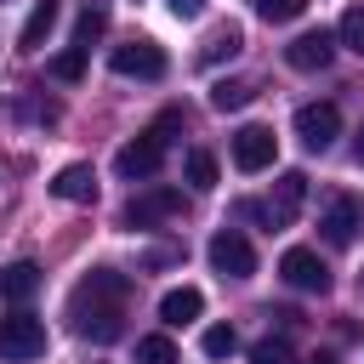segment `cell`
<instances>
[{"mask_svg": "<svg viewBox=\"0 0 364 364\" xmlns=\"http://www.w3.org/2000/svg\"><path fill=\"white\" fill-rule=\"evenodd\" d=\"M125 301H131V279L114 273V267H91V273L74 284V301H68L74 330H80L85 341H114V336L125 330Z\"/></svg>", "mask_w": 364, "mask_h": 364, "instance_id": "1", "label": "cell"}, {"mask_svg": "<svg viewBox=\"0 0 364 364\" xmlns=\"http://www.w3.org/2000/svg\"><path fill=\"white\" fill-rule=\"evenodd\" d=\"M46 353V324L34 318V313H6L0 318V358L6 364H28V358H40Z\"/></svg>", "mask_w": 364, "mask_h": 364, "instance_id": "2", "label": "cell"}, {"mask_svg": "<svg viewBox=\"0 0 364 364\" xmlns=\"http://www.w3.org/2000/svg\"><path fill=\"white\" fill-rule=\"evenodd\" d=\"M205 256H210V267H216L222 279H250V273H256V250H250V239H245L239 228H222V233H210Z\"/></svg>", "mask_w": 364, "mask_h": 364, "instance_id": "3", "label": "cell"}, {"mask_svg": "<svg viewBox=\"0 0 364 364\" xmlns=\"http://www.w3.org/2000/svg\"><path fill=\"white\" fill-rule=\"evenodd\" d=\"M301 199H307V176H301V171H284V176L273 182V199H267V205H245V210L262 216L267 228H290L296 210H301Z\"/></svg>", "mask_w": 364, "mask_h": 364, "instance_id": "4", "label": "cell"}, {"mask_svg": "<svg viewBox=\"0 0 364 364\" xmlns=\"http://www.w3.org/2000/svg\"><path fill=\"white\" fill-rule=\"evenodd\" d=\"M114 74H125V80H165V51L154 46V40H125V46H114Z\"/></svg>", "mask_w": 364, "mask_h": 364, "instance_id": "5", "label": "cell"}, {"mask_svg": "<svg viewBox=\"0 0 364 364\" xmlns=\"http://www.w3.org/2000/svg\"><path fill=\"white\" fill-rule=\"evenodd\" d=\"M296 136H301L313 154H324V148L341 136V108H336V102H301V108H296Z\"/></svg>", "mask_w": 364, "mask_h": 364, "instance_id": "6", "label": "cell"}, {"mask_svg": "<svg viewBox=\"0 0 364 364\" xmlns=\"http://www.w3.org/2000/svg\"><path fill=\"white\" fill-rule=\"evenodd\" d=\"M279 273H284V284L290 290H313V296H324L330 290V267L318 262V250H307V245H290L284 256H279Z\"/></svg>", "mask_w": 364, "mask_h": 364, "instance_id": "7", "label": "cell"}, {"mask_svg": "<svg viewBox=\"0 0 364 364\" xmlns=\"http://www.w3.org/2000/svg\"><path fill=\"white\" fill-rule=\"evenodd\" d=\"M159 165H165V142H159L154 131H142L136 142H125V148L114 154V171H119L125 182H148Z\"/></svg>", "mask_w": 364, "mask_h": 364, "instance_id": "8", "label": "cell"}, {"mask_svg": "<svg viewBox=\"0 0 364 364\" xmlns=\"http://www.w3.org/2000/svg\"><path fill=\"white\" fill-rule=\"evenodd\" d=\"M279 159V136L267 125H239L233 131V165L239 171H267Z\"/></svg>", "mask_w": 364, "mask_h": 364, "instance_id": "9", "label": "cell"}, {"mask_svg": "<svg viewBox=\"0 0 364 364\" xmlns=\"http://www.w3.org/2000/svg\"><path fill=\"white\" fill-rule=\"evenodd\" d=\"M330 57H336V34H330V28H307V34H296V40L284 46V63H290V68H301V74L324 68Z\"/></svg>", "mask_w": 364, "mask_h": 364, "instance_id": "10", "label": "cell"}, {"mask_svg": "<svg viewBox=\"0 0 364 364\" xmlns=\"http://www.w3.org/2000/svg\"><path fill=\"white\" fill-rule=\"evenodd\" d=\"M176 210H182V193H176V188H148L142 199L125 205V222H131V228H154V222H165V216H176Z\"/></svg>", "mask_w": 364, "mask_h": 364, "instance_id": "11", "label": "cell"}, {"mask_svg": "<svg viewBox=\"0 0 364 364\" xmlns=\"http://www.w3.org/2000/svg\"><path fill=\"white\" fill-rule=\"evenodd\" d=\"M318 233H324L330 245H347V239L358 233V199H353V193H336V199L324 205V216H318Z\"/></svg>", "mask_w": 364, "mask_h": 364, "instance_id": "12", "label": "cell"}, {"mask_svg": "<svg viewBox=\"0 0 364 364\" xmlns=\"http://www.w3.org/2000/svg\"><path fill=\"white\" fill-rule=\"evenodd\" d=\"M51 193L68 199V205H97V171L91 165H63L51 176Z\"/></svg>", "mask_w": 364, "mask_h": 364, "instance_id": "13", "label": "cell"}, {"mask_svg": "<svg viewBox=\"0 0 364 364\" xmlns=\"http://www.w3.org/2000/svg\"><path fill=\"white\" fill-rule=\"evenodd\" d=\"M205 313V290H193V284H176V290H165L159 296V318L176 330V324H193Z\"/></svg>", "mask_w": 364, "mask_h": 364, "instance_id": "14", "label": "cell"}, {"mask_svg": "<svg viewBox=\"0 0 364 364\" xmlns=\"http://www.w3.org/2000/svg\"><path fill=\"white\" fill-rule=\"evenodd\" d=\"M34 290H40V267H34V262H11V267H0V296H6V301L23 307Z\"/></svg>", "mask_w": 364, "mask_h": 364, "instance_id": "15", "label": "cell"}, {"mask_svg": "<svg viewBox=\"0 0 364 364\" xmlns=\"http://www.w3.org/2000/svg\"><path fill=\"white\" fill-rule=\"evenodd\" d=\"M51 28H57V0H40V6L28 11V23H23V34H17V46H23V51H40Z\"/></svg>", "mask_w": 364, "mask_h": 364, "instance_id": "16", "label": "cell"}, {"mask_svg": "<svg viewBox=\"0 0 364 364\" xmlns=\"http://www.w3.org/2000/svg\"><path fill=\"white\" fill-rule=\"evenodd\" d=\"M102 34H108V6L102 0H85V11L74 17V46L91 51V40H102Z\"/></svg>", "mask_w": 364, "mask_h": 364, "instance_id": "17", "label": "cell"}, {"mask_svg": "<svg viewBox=\"0 0 364 364\" xmlns=\"http://www.w3.org/2000/svg\"><path fill=\"white\" fill-rule=\"evenodd\" d=\"M250 97H256L250 80H216V85H210V108H216V114H239Z\"/></svg>", "mask_w": 364, "mask_h": 364, "instance_id": "18", "label": "cell"}, {"mask_svg": "<svg viewBox=\"0 0 364 364\" xmlns=\"http://www.w3.org/2000/svg\"><path fill=\"white\" fill-rule=\"evenodd\" d=\"M239 46H245V28H239V23H222V28L199 46V63H222V57H233Z\"/></svg>", "mask_w": 364, "mask_h": 364, "instance_id": "19", "label": "cell"}, {"mask_svg": "<svg viewBox=\"0 0 364 364\" xmlns=\"http://www.w3.org/2000/svg\"><path fill=\"white\" fill-rule=\"evenodd\" d=\"M46 74H51V80H63V85H80V80H85V51H80V46L57 51V57L46 63Z\"/></svg>", "mask_w": 364, "mask_h": 364, "instance_id": "20", "label": "cell"}, {"mask_svg": "<svg viewBox=\"0 0 364 364\" xmlns=\"http://www.w3.org/2000/svg\"><path fill=\"white\" fill-rule=\"evenodd\" d=\"M136 364H176V341H171L165 330L136 336Z\"/></svg>", "mask_w": 364, "mask_h": 364, "instance_id": "21", "label": "cell"}, {"mask_svg": "<svg viewBox=\"0 0 364 364\" xmlns=\"http://www.w3.org/2000/svg\"><path fill=\"white\" fill-rule=\"evenodd\" d=\"M336 46H347V51L364 57V6H347V11H341V23H336Z\"/></svg>", "mask_w": 364, "mask_h": 364, "instance_id": "22", "label": "cell"}, {"mask_svg": "<svg viewBox=\"0 0 364 364\" xmlns=\"http://www.w3.org/2000/svg\"><path fill=\"white\" fill-rule=\"evenodd\" d=\"M182 176H188L193 188H216V159H210L205 148H193V154L182 159Z\"/></svg>", "mask_w": 364, "mask_h": 364, "instance_id": "23", "label": "cell"}, {"mask_svg": "<svg viewBox=\"0 0 364 364\" xmlns=\"http://www.w3.org/2000/svg\"><path fill=\"white\" fill-rule=\"evenodd\" d=\"M296 358V347L284 341V336H262L256 347H250V364H290Z\"/></svg>", "mask_w": 364, "mask_h": 364, "instance_id": "24", "label": "cell"}, {"mask_svg": "<svg viewBox=\"0 0 364 364\" xmlns=\"http://www.w3.org/2000/svg\"><path fill=\"white\" fill-rule=\"evenodd\" d=\"M199 347H205V358H228V353L239 347V336H233V324H210V330L199 336Z\"/></svg>", "mask_w": 364, "mask_h": 364, "instance_id": "25", "label": "cell"}, {"mask_svg": "<svg viewBox=\"0 0 364 364\" xmlns=\"http://www.w3.org/2000/svg\"><path fill=\"white\" fill-rule=\"evenodd\" d=\"M301 11H307V0H256V17H267V23H290Z\"/></svg>", "mask_w": 364, "mask_h": 364, "instance_id": "26", "label": "cell"}, {"mask_svg": "<svg viewBox=\"0 0 364 364\" xmlns=\"http://www.w3.org/2000/svg\"><path fill=\"white\" fill-rule=\"evenodd\" d=\"M171 6V17H199L205 11V0H165Z\"/></svg>", "mask_w": 364, "mask_h": 364, "instance_id": "27", "label": "cell"}, {"mask_svg": "<svg viewBox=\"0 0 364 364\" xmlns=\"http://www.w3.org/2000/svg\"><path fill=\"white\" fill-rule=\"evenodd\" d=\"M353 154H358V165H364V125H358V136H353Z\"/></svg>", "mask_w": 364, "mask_h": 364, "instance_id": "28", "label": "cell"}, {"mask_svg": "<svg viewBox=\"0 0 364 364\" xmlns=\"http://www.w3.org/2000/svg\"><path fill=\"white\" fill-rule=\"evenodd\" d=\"M307 364H336V358H330V353H313V358H307Z\"/></svg>", "mask_w": 364, "mask_h": 364, "instance_id": "29", "label": "cell"}]
</instances>
